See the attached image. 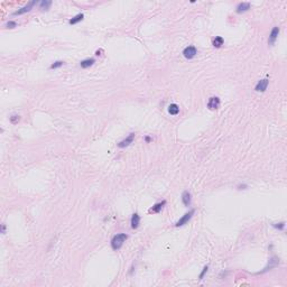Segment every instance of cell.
Returning <instances> with one entry per match:
<instances>
[{
    "label": "cell",
    "instance_id": "14",
    "mask_svg": "<svg viewBox=\"0 0 287 287\" xmlns=\"http://www.w3.org/2000/svg\"><path fill=\"white\" fill-rule=\"evenodd\" d=\"M94 63H95V59H83V61H81L80 65H81L82 69H88V67H90V66L93 65Z\"/></svg>",
    "mask_w": 287,
    "mask_h": 287
},
{
    "label": "cell",
    "instance_id": "4",
    "mask_svg": "<svg viewBox=\"0 0 287 287\" xmlns=\"http://www.w3.org/2000/svg\"><path fill=\"white\" fill-rule=\"evenodd\" d=\"M197 54V49L194 47V46H187V47H185L183 51V55L185 59H194L195 56H196Z\"/></svg>",
    "mask_w": 287,
    "mask_h": 287
},
{
    "label": "cell",
    "instance_id": "8",
    "mask_svg": "<svg viewBox=\"0 0 287 287\" xmlns=\"http://www.w3.org/2000/svg\"><path fill=\"white\" fill-rule=\"evenodd\" d=\"M134 139H135V134L131 132V134H129V136L127 138H125L124 140H121V142L118 144V147H119V148H126V147H128L130 144L134 142Z\"/></svg>",
    "mask_w": 287,
    "mask_h": 287
},
{
    "label": "cell",
    "instance_id": "5",
    "mask_svg": "<svg viewBox=\"0 0 287 287\" xmlns=\"http://www.w3.org/2000/svg\"><path fill=\"white\" fill-rule=\"evenodd\" d=\"M279 31H280V29L278 26H276V27H274L273 29H271V31H270V34H269V38H268V44H269V45H274V44H275L276 39L278 38Z\"/></svg>",
    "mask_w": 287,
    "mask_h": 287
},
{
    "label": "cell",
    "instance_id": "6",
    "mask_svg": "<svg viewBox=\"0 0 287 287\" xmlns=\"http://www.w3.org/2000/svg\"><path fill=\"white\" fill-rule=\"evenodd\" d=\"M220 103H221L220 98L211 97L208 101V108L210 109V110H217V109L220 107Z\"/></svg>",
    "mask_w": 287,
    "mask_h": 287
},
{
    "label": "cell",
    "instance_id": "21",
    "mask_svg": "<svg viewBox=\"0 0 287 287\" xmlns=\"http://www.w3.org/2000/svg\"><path fill=\"white\" fill-rule=\"evenodd\" d=\"M208 270H209V266L206 265V266L203 267V269H202V271H201V274H200V276H199V279H200V280L203 279L204 276H205V275H206V273H208Z\"/></svg>",
    "mask_w": 287,
    "mask_h": 287
},
{
    "label": "cell",
    "instance_id": "25",
    "mask_svg": "<svg viewBox=\"0 0 287 287\" xmlns=\"http://www.w3.org/2000/svg\"><path fill=\"white\" fill-rule=\"evenodd\" d=\"M1 233H2V235L6 233V224H5V223L1 224Z\"/></svg>",
    "mask_w": 287,
    "mask_h": 287
},
{
    "label": "cell",
    "instance_id": "1",
    "mask_svg": "<svg viewBox=\"0 0 287 287\" xmlns=\"http://www.w3.org/2000/svg\"><path fill=\"white\" fill-rule=\"evenodd\" d=\"M128 239V235L126 233H118V235H113L111 239V247L113 250H119L124 246L126 240Z\"/></svg>",
    "mask_w": 287,
    "mask_h": 287
},
{
    "label": "cell",
    "instance_id": "7",
    "mask_svg": "<svg viewBox=\"0 0 287 287\" xmlns=\"http://www.w3.org/2000/svg\"><path fill=\"white\" fill-rule=\"evenodd\" d=\"M268 84H269V80L268 79L260 80V81H258V83L256 84V87H255V91H257V92H265L267 90Z\"/></svg>",
    "mask_w": 287,
    "mask_h": 287
},
{
    "label": "cell",
    "instance_id": "18",
    "mask_svg": "<svg viewBox=\"0 0 287 287\" xmlns=\"http://www.w3.org/2000/svg\"><path fill=\"white\" fill-rule=\"evenodd\" d=\"M51 6H52V1L51 0H42L39 2V8L42 10H48Z\"/></svg>",
    "mask_w": 287,
    "mask_h": 287
},
{
    "label": "cell",
    "instance_id": "13",
    "mask_svg": "<svg viewBox=\"0 0 287 287\" xmlns=\"http://www.w3.org/2000/svg\"><path fill=\"white\" fill-rule=\"evenodd\" d=\"M250 6L251 5L249 2H240V4L237 6V13L238 14H242V13H246L250 9Z\"/></svg>",
    "mask_w": 287,
    "mask_h": 287
},
{
    "label": "cell",
    "instance_id": "23",
    "mask_svg": "<svg viewBox=\"0 0 287 287\" xmlns=\"http://www.w3.org/2000/svg\"><path fill=\"white\" fill-rule=\"evenodd\" d=\"M17 27V23L16 21H13V20H9L6 24V28H10V29H13V28Z\"/></svg>",
    "mask_w": 287,
    "mask_h": 287
},
{
    "label": "cell",
    "instance_id": "27",
    "mask_svg": "<svg viewBox=\"0 0 287 287\" xmlns=\"http://www.w3.org/2000/svg\"><path fill=\"white\" fill-rule=\"evenodd\" d=\"M101 52H102V51H97V52H95V55H97V56L101 55Z\"/></svg>",
    "mask_w": 287,
    "mask_h": 287
},
{
    "label": "cell",
    "instance_id": "20",
    "mask_svg": "<svg viewBox=\"0 0 287 287\" xmlns=\"http://www.w3.org/2000/svg\"><path fill=\"white\" fill-rule=\"evenodd\" d=\"M275 229H278V230H284L285 229V225H286V223L285 222H279V223H273L271 224Z\"/></svg>",
    "mask_w": 287,
    "mask_h": 287
},
{
    "label": "cell",
    "instance_id": "24",
    "mask_svg": "<svg viewBox=\"0 0 287 287\" xmlns=\"http://www.w3.org/2000/svg\"><path fill=\"white\" fill-rule=\"evenodd\" d=\"M247 187H248V186H247L246 184H240V185H238V188H239V190H246Z\"/></svg>",
    "mask_w": 287,
    "mask_h": 287
},
{
    "label": "cell",
    "instance_id": "9",
    "mask_svg": "<svg viewBox=\"0 0 287 287\" xmlns=\"http://www.w3.org/2000/svg\"><path fill=\"white\" fill-rule=\"evenodd\" d=\"M278 264H279V258H277V257H271L269 260V264H268V266L265 268V269L263 270V271H260L259 274H263V273H266V271H268V270L273 269L274 267L278 266Z\"/></svg>",
    "mask_w": 287,
    "mask_h": 287
},
{
    "label": "cell",
    "instance_id": "17",
    "mask_svg": "<svg viewBox=\"0 0 287 287\" xmlns=\"http://www.w3.org/2000/svg\"><path fill=\"white\" fill-rule=\"evenodd\" d=\"M83 18H84L83 14H77L76 16H74L72 19H70L69 24L70 25H75V24H77V23H80L81 20H83Z\"/></svg>",
    "mask_w": 287,
    "mask_h": 287
},
{
    "label": "cell",
    "instance_id": "22",
    "mask_svg": "<svg viewBox=\"0 0 287 287\" xmlns=\"http://www.w3.org/2000/svg\"><path fill=\"white\" fill-rule=\"evenodd\" d=\"M19 120H20V116H18V114H13L10 117V122L13 125H16Z\"/></svg>",
    "mask_w": 287,
    "mask_h": 287
},
{
    "label": "cell",
    "instance_id": "12",
    "mask_svg": "<svg viewBox=\"0 0 287 287\" xmlns=\"http://www.w3.org/2000/svg\"><path fill=\"white\" fill-rule=\"evenodd\" d=\"M130 224H131L132 229H137L140 224V217H139L138 213H134L130 219Z\"/></svg>",
    "mask_w": 287,
    "mask_h": 287
},
{
    "label": "cell",
    "instance_id": "2",
    "mask_svg": "<svg viewBox=\"0 0 287 287\" xmlns=\"http://www.w3.org/2000/svg\"><path fill=\"white\" fill-rule=\"evenodd\" d=\"M194 212H195V210H191V211H188L187 213H185V214L182 217V218L178 220V221L175 223V227H182V225L186 224L187 222L190 221L191 219H192V217H193Z\"/></svg>",
    "mask_w": 287,
    "mask_h": 287
},
{
    "label": "cell",
    "instance_id": "10",
    "mask_svg": "<svg viewBox=\"0 0 287 287\" xmlns=\"http://www.w3.org/2000/svg\"><path fill=\"white\" fill-rule=\"evenodd\" d=\"M165 205H166V201L164 200V201H162V202H159V203H156L154 206H152V208L149 209L148 212L149 213H159Z\"/></svg>",
    "mask_w": 287,
    "mask_h": 287
},
{
    "label": "cell",
    "instance_id": "11",
    "mask_svg": "<svg viewBox=\"0 0 287 287\" xmlns=\"http://www.w3.org/2000/svg\"><path fill=\"white\" fill-rule=\"evenodd\" d=\"M182 202H183V204L185 205V206H190L191 205V202H192V195H191V193L188 192V191H184L183 193H182Z\"/></svg>",
    "mask_w": 287,
    "mask_h": 287
},
{
    "label": "cell",
    "instance_id": "3",
    "mask_svg": "<svg viewBox=\"0 0 287 287\" xmlns=\"http://www.w3.org/2000/svg\"><path fill=\"white\" fill-rule=\"evenodd\" d=\"M35 5H36V0H33V1H30V2H28L26 6H24V7H21L20 9H18V10L14 11V16H19V15H24L26 14V13H28V11L31 10V8L34 7Z\"/></svg>",
    "mask_w": 287,
    "mask_h": 287
},
{
    "label": "cell",
    "instance_id": "15",
    "mask_svg": "<svg viewBox=\"0 0 287 287\" xmlns=\"http://www.w3.org/2000/svg\"><path fill=\"white\" fill-rule=\"evenodd\" d=\"M223 44H224V39H223V37H221V36H217V37L213 39V42H212V45L214 46L215 48H220Z\"/></svg>",
    "mask_w": 287,
    "mask_h": 287
},
{
    "label": "cell",
    "instance_id": "19",
    "mask_svg": "<svg viewBox=\"0 0 287 287\" xmlns=\"http://www.w3.org/2000/svg\"><path fill=\"white\" fill-rule=\"evenodd\" d=\"M64 64V62H62V61H56V62H54L52 64V65L49 66V69L51 70H55V69H59V67H61V66Z\"/></svg>",
    "mask_w": 287,
    "mask_h": 287
},
{
    "label": "cell",
    "instance_id": "26",
    "mask_svg": "<svg viewBox=\"0 0 287 287\" xmlns=\"http://www.w3.org/2000/svg\"><path fill=\"white\" fill-rule=\"evenodd\" d=\"M150 140H152V138H150V137H148V136H147V137L145 138V142H150Z\"/></svg>",
    "mask_w": 287,
    "mask_h": 287
},
{
    "label": "cell",
    "instance_id": "16",
    "mask_svg": "<svg viewBox=\"0 0 287 287\" xmlns=\"http://www.w3.org/2000/svg\"><path fill=\"white\" fill-rule=\"evenodd\" d=\"M168 112H170V114H172V116H176V114H178V112H180V107H178L176 103H172L170 107H168Z\"/></svg>",
    "mask_w": 287,
    "mask_h": 287
}]
</instances>
